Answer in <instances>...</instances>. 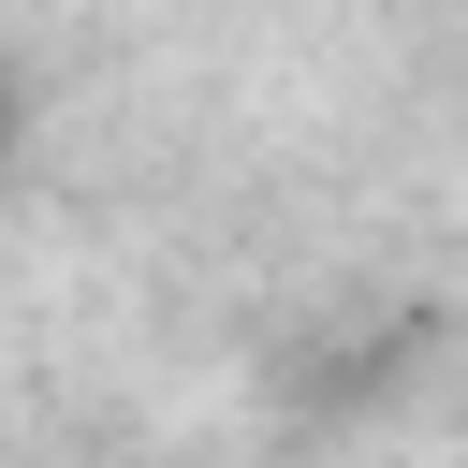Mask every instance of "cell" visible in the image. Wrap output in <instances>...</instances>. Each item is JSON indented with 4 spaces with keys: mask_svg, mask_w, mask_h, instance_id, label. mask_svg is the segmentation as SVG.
I'll use <instances>...</instances> for the list:
<instances>
[{
    "mask_svg": "<svg viewBox=\"0 0 468 468\" xmlns=\"http://www.w3.org/2000/svg\"><path fill=\"white\" fill-rule=\"evenodd\" d=\"M0 146H15V88H0Z\"/></svg>",
    "mask_w": 468,
    "mask_h": 468,
    "instance_id": "6da1fadb",
    "label": "cell"
}]
</instances>
